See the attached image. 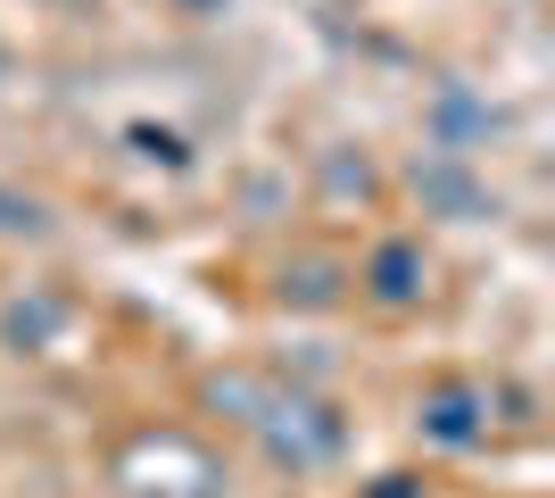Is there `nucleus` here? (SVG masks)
<instances>
[{"mask_svg": "<svg viewBox=\"0 0 555 498\" xmlns=\"http://www.w3.org/2000/svg\"><path fill=\"white\" fill-rule=\"evenodd\" d=\"M249 424H257V440H266V457H274V465H291V474H299V465H324V457L340 449V416H332L324 399H307V391L266 399Z\"/></svg>", "mask_w": 555, "mask_h": 498, "instance_id": "nucleus-1", "label": "nucleus"}, {"mask_svg": "<svg viewBox=\"0 0 555 498\" xmlns=\"http://www.w3.org/2000/svg\"><path fill=\"white\" fill-rule=\"evenodd\" d=\"M415 432L431 440V449H473V440L489 432V391H473V382H440V391H423Z\"/></svg>", "mask_w": 555, "mask_h": 498, "instance_id": "nucleus-2", "label": "nucleus"}, {"mask_svg": "<svg viewBox=\"0 0 555 498\" xmlns=\"http://www.w3.org/2000/svg\"><path fill=\"white\" fill-rule=\"evenodd\" d=\"M357 283H365L373 308H415L423 283H431V266H423V241H382V250L365 258V274H357Z\"/></svg>", "mask_w": 555, "mask_h": 498, "instance_id": "nucleus-3", "label": "nucleus"}, {"mask_svg": "<svg viewBox=\"0 0 555 498\" xmlns=\"http://www.w3.org/2000/svg\"><path fill=\"white\" fill-rule=\"evenodd\" d=\"M415 200L440 216H481V183L464 175V158H448V150H431V158H415Z\"/></svg>", "mask_w": 555, "mask_h": 498, "instance_id": "nucleus-4", "label": "nucleus"}, {"mask_svg": "<svg viewBox=\"0 0 555 498\" xmlns=\"http://www.w3.org/2000/svg\"><path fill=\"white\" fill-rule=\"evenodd\" d=\"M340 291H348V266H332V258H299L282 274V299H291V308H332Z\"/></svg>", "mask_w": 555, "mask_h": 498, "instance_id": "nucleus-5", "label": "nucleus"}, {"mask_svg": "<svg viewBox=\"0 0 555 498\" xmlns=\"http://www.w3.org/2000/svg\"><path fill=\"white\" fill-rule=\"evenodd\" d=\"M59 324V299H34V308H9V341H42Z\"/></svg>", "mask_w": 555, "mask_h": 498, "instance_id": "nucleus-6", "label": "nucleus"}, {"mask_svg": "<svg viewBox=\"0 0 555 498\" xmlns=\"http://www.w3.org/2000/svg\"><path fill=\"white\" fill-rule=\"evenodd\" d=\"M0 233H42V208L17 200V191H0Z\"/></svg>", "mask_w": 555, "mask_h": 498, "instance_id": "nucleus-7", "label": "nucleus"}, {"mask_svg": "<svg viewBox=\"0 0 555 498\" xmlns=\"http://www.w3.org/2000/svg\"><path fill=\"white\" fill-rule=\"evenodd\" d=\"M373 498H423V482L415 474H382V490H373Z\"/></svg>", "mask_w": 555, "mask_h": 498, "instance_id": "nucleus-8", "label": "nucleus"}, {"mask_svg": "<svg viewBox=\"0 0 555 498\" xmlns=\"http://www.w3.org/2000/svg\"><path fill=\"white\" fill-rule=\"evenodd\" d=\"M175 9H183V17H216V9H224V0H175Z\"/></svg>", "mask_w": 555, "mask_h": 498, "instance_id": "nucleus-9", "label": "nucleus"}]
</instances>
